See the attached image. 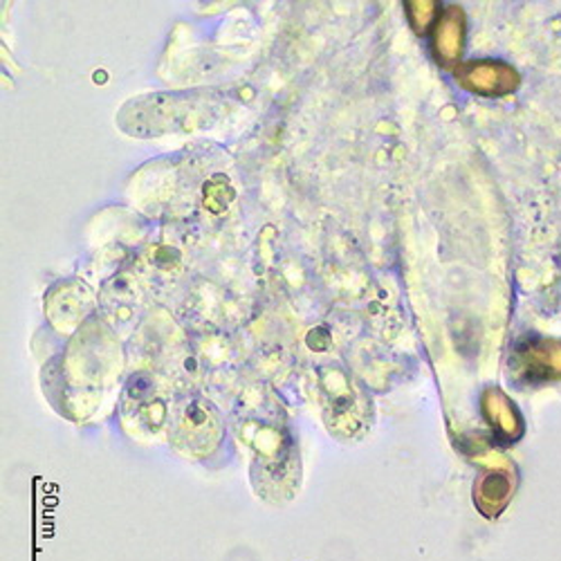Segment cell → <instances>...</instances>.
<instances>
[{
    "label": "cell",
    "mask_w": 561,
    "mask_h": 561,
    "mask_svg": "<svg viewBox=\"0 0 561 561\" xmlns=\"http://www.w3.org/2000/svg\"><path fill=\"white\" fill-rule=\"evenodd\" d=\"M465 12L458 5H445L434 27V53L440 66L454 68L465 50Z\"/></svg>",
    "instance_id": "obj_3"
},
{
    "label": "cell",
    "mask_w": 561,
    "mask_h": 561,
    "mask_svg": "<svg viewBox=\"0 0 561 561\" xmlns=\"http://www.w3.org/2000/svg\"><path fill=\"white\" fill-rule=\"evenodd\" d=\"M481 407H483V413L488 417L490 427L503 440L514 443L524 436V430H526L524 417H522L517 404H514L501 389H488L483 393Z\"/></svg>",
    "instance_id": "obj_4"
},
{
    "label": "cell",
    "mask_w": 561,
    "mask_h": 561,
    "mask_svg": "<svg viewBox=\"0 0 561 561\" xmlns=\"http://www.w3.org/2000/svg\"><path fill=\"white\" fill-rule=\"evenodd\" d=\"M514 373L528 382L561 380V340H526L512 357Z\"/></svg>",
    "instance_id": "obj_2"
},
{
    "label": "cell",
    "mask_w": 561,
    "mask_h": 561,
    "mask_svg": "<svg viewBox=\"0 0 561 561\" xmlns=\"http://www.w3.org/2000/svg\"><path fill=\"white\" fill-rule=\"evenodd\" d=\"M514 494V481L507 472L494 470L483 474L474 485V501L485 517L494 519L505 510L507 501Z\"/></svg>",
    "instance_id": "obj_5"
},
{
    "label": "cell",
    "mask_w": 561,
    "mask_h": 561,
    "mask_svg": "<svg viewBox=\"0 0 561 561\" xmlns=\"http://www.w3.org/2000/svg\"><path fill=\"white\" fill-rule=\"evenodd\" d=\"M458 83L483 98H503L522 85V75L512 66L494 59H479L458 66Z\"/></svg>",
    "instance_id": "obj_1"
},
{
    "label": "cell",
    "mask_w": 561,
    "mask_h": 561,
    "mask_svg": "<svg viewBox=\"0 0 561 561\" xmlns=\"http://www.w3.org/2000/svg\"><path fill=\"white\" fill-rule=\"evenodd\" d=\"M407 12H409V21H411V27L417 32V34H425L436 19V12L440 10L438 3H434V0H417V3H407L404 5Z\"/></svg>",
    "instance_id": "obj_6"
}]
</instances>
